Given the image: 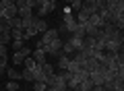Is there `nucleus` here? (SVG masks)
<instances>
[{"mask_svg": "<svg viewBox=\"0 0 124 91\" xmlns=\"http://www.w3.org/2000/svg\"><path fill=\"white\" fill-rule=\"evenodd\" d=\"M62 46H64V39H62V37H56L54 41L46 43V46H44V52H46V56H54V58H56L58 54L62 52Z\"/></svg>", "mask_w": 124, "mask_h": 91, "instance_id": "obj_1", "label": "nucleus"}, {"mask_svg": "<svg viewBox=\"0 0 124 91\" xmlns=\"http://www.w3.org/2000/svg\"><path fill=\"white\" fill-rule=\"evenodd\" d=\"M62 25L66 27V31L68 33H72L75 31V27H77V19H75V13L70 10V6H64V15H62Z\"/></svg>", "mask_w": 124, "mask_h": 91, "instance_id": "obj_2", "label": "nucleus"}, {"mask_svg": "<svg viewBox=\"0 0 124 91\" xmlns=\"http://www.w3.org/2000/svg\"><path fill=\"white\" fill-rule=\"evenodd\" d=\"M54 10H56V4H52V2H48V0H46V2H41V4L37 6V15H35V17H39V19H44L46 15H50V13H54Z\"/></svg>", "mask_w": 124, "mask_h": 91, "instance_id": "obj_3", "label": "nucleus"}, {"mask_svg": "<svg viewBox=\"0 0 124 91\" xmlns=\"http://www.w3.org/2000/svg\"><path fill=\"white\" fill-rule=\"evenodd\" d=\"M33 27L37 29V33H44V31H48L50 27H48V21L46 19H39V17H35V21H33Z\"/></svg>", "mask_w": 124, "mask_h": 91, "instance_id": "obj_4", "label": "nucleus"}, {"mask_svg": "<svg viewBox=\"0 0 124 91\" xmlns=\"http://www.w3.org/2000/svg\"><path fill=\"white\" fill-rule=\"evenodd\" d=\"M56 58H58V68H60V70H66L68 68V62H70V56H66V54L60 52Z\"/></svg>", "mask_w": 124, "mask_h": 91, "instance_id": "obj_5", "label": "nucleus"}, {"mask_svg": "<svg viewBox=\"0 0 124 91\" xmlns=\"http://www.w3.org/2000/svg\"><path fill=\"white\" fill-rule=\"evenodd\" d=\"M31 58H33L37 64H44V62H46V52H44V50H39V48H35L33 52H31Z\"/></svg>", "mask_w": 124, "mask_h": 91, "instance_id": "obj_6", "label": "nucleus"}, {"mask_svg": "<svg viewBox=\"0 0 124 91\" xmlns=\"http://www.w3.org/2000/svg\"><path fill=\"white\" fill-rule=\"evenodd\" d=\"M91 89H93V83H91V79L87 77V79H83V81L77 85L75 91H91ZM70 91H72V89H70Z\"/></svg>", "mask_w": 124, "mask_h": 91, "instance_id": "obj_7", "label": "nucleus"}, {"mask_svg": "<svg viewBox=\"0 0 124 91\" xmlns=\"http://www.w3.org/2000/svg\"><path fill=\"white\" fill-rule=\"evenodd\" d=\"M89 79H91L93 85H103V73H99V70H93V73H89Z\"/></svg>", "mask_w": 124, "mask_h": 91, "instance_id": "obj_8", "label": "nucleus"}, {"mask_svg": "<svg viewBox=\"0 0 124 91\" xmlns=\"http://www.w3.org/2000/svg\"><path fill=\"white\" fill-rule=\"evenodd\" d=\"M87 23H91V25L97 27V29H101V27H103V21H101V17H99V13H93L91 17H89Z\"/></svg>", "mask_w": 124, "mask_h": 91, "instance_id": "obj_9", "label": "nucleus"}, {"mask_svg": "<svg viewBox=\"0 0 124 91\" xmlns=\"http://www.w3.org/2000/svg\"><path fill=\"white\" fill-rule=\"evenodd\" d=\"M89 17H91V15H89V13H85L83 8H81L79 13L75 15V19H77V23H79V25H85V23L89 21Z\"/></svg>", "mask_w": 124, "mask_h": 91, "instance_id": "obj_10", "label": "nucleus"}, {"mask_svg": "<svg viewBox=\"0 0 124 91\" xmlns=\"http://www.w3.org/2000/svg\"><path fill=\"white\" fill-rule=\"evenodd\" d=\"M25 58H27V56H25V54L21 52V50H19V52H15V54H13V64H17V66H21L23 62H25Z\"/></svg>", "mask_w": 124, "mask_h": 91, "instance_id": "obj_11", "label": "nucleus"}, {"mask_svg": "<svg viewBox=\"0 0 124 91\" xmlns=\"http://www.w3.org/2000/svg\"><path fill=\"white\" fill-rule=\"evenodd\" d=\"M10 41H13L10 31H2V33H0V43H2V46H10Z\"/></svg>", "mask_w": 124, "mask_h": 91, "instance_id": "obj_12", "label": "nucleus"}, {"mask_svg": "<svg viewBox=\"0 0 124 91\" xmlns=\"http://www.w3.org/2000/svg\"><path fill=\"white\" fill-rule=\"evenodd\" d=\"M35 35H37V29L33 25L27 27V29H23V37H25V39H31V37H35Z\"/></svg>", "mask_w": 124, "mask_h": 91, "instance_id": "obj_13", "label": "nucleus"}, {"mask_svg": "<svg viewBox=\"0 0 124 91\" xmlns=\"http://www.w3.org/2000/svg\"><path fill=\"white\" fill-rule=\"evenodd\" d=\"M21 79H23V81H27V83H33V81H35V79H33V70H29V68H23Z\"/></svg>", "mask_w": 124, "mask_h": 91, "instance_id": "obj_14", "label": "nucleus"}, {"mask_svg": "<svg viewBox=\"0 0 124 91\" xmlns=\"http://www.w3.org/2000/svg\"><path fill=\"white\" fill-rule=\"evenodd\" d=\"M6 74H8L10 81H19V79H21V73H19L17 68H6Z\"/></svg>", "mask_w": 124, "mask_h": 91, "instance_id": "obj_15", "label": "nucleus"}, {"mask_svg": "<svg viewBox=\"0 0 124 91\" xmlns=\"http://www.w3.org/2000/svg\"><path fill=\"white\" fill-rule=\"evenodd\" d=\"M41 70H44L46 77H52V74H54V66L50 64V62H44V64H41Z\"/></svg>", "mask_w": 124, "mask_h": 91, "instance_id": "obj_16", "label": "nucleus"}, {"mask_svg": "<svg viewBox=\"0 0 124 91\" xmlns=\"http://www.w3.org/2000/svg\"><path fill=\"white\" fill-rule=\"evenodd\" d=\"M10 37H13V39H21V41H25V37H23V29H10Z\"/></svg>", "mask_w": 124, "mask_h": 91, "instance_id": "obj_17", "label": "nucleus"}, {"mask_svg": "<svg viewBox=\"0 0 124 91\" xmlns=\"http://www.w3.org/2000/svg\"><path fill=\"white\" fill-rule=\"evenodd\" d=\"M21 21H23V29H27V27H31V25H33V21H35V15H29V17L21 19Z\"/></svg>", "mask_w": 124, "mask_h": 91, "instance_id": "obj_18", "label": "nucleus"}, {"mask_svg": "<svg viewBox=\"0 0 124 91\" xmlns=\"http://www.w3.org/2000/svg\"><path fill=\"white\" fill-rule=\"evenodd\" d=\"M23 64H25V68L33 70V68H35V66H37V62L33 60V58H31V56H27V58H25V62H23Z\"/></svg>", "mask_w": 124, "mask_h": 91, "instance_id": "obj_19", "label": "nucleus"}, {"mask_svg": "<svg viewBox=\"0 0 124 91\" xmlns=\"http://www.w3.org/2000/svg\"><path fill=\"white\" fill-rule=\"evenodd\" d=\"M68 6H70V10H77V13H79V10L83 8V0H72Z\"/></svg>", "mask_w": 124, "mask_h": 91, "instance_id": "obj_20", "label": "nucleus"}, {"mask_svg": "<svg viewBox=\"0 0 124 91\" xmlns=\"http://www.w3.org/2000/svg\"><path fill=\"white\" fill-rule=\"evenodd\" d=\"M33 89H35V91H46V89H48V85L41 83V81H33Z\"/></svg>", "mask_w": 124, "mask_h": 91, "instance_id": "obj_21", "label": "nucleus"}, {"mask_svg": "<svg viewBox=\"0 0 124 91\" xmlns=\"http://www.w3.org/2000/svg\"><path fill=\"white\" fill-rule=\"evenodd\" d=\"M6 91H19V81H8L6 83Z\"/></svg>", "mask_w": 124, "mask_h": 91, "instance_id": "obj_22", "label": "nucleus"}, {"mask_svg": "<svg viewBox=\"0 0 124 91\" xmlns=\"http://www.w3.org/2000/svg\"><path fill=\"white\" fill-rule=\"evenodd\" d=\"M23 43H25V41H21V39H13V41H10V46H13L15 52H19V50L23 48Z\"/></svg>", "mask_w": 124, "mask_h": 91, "instance_id": "obj_23", "label": "nucleus"}, {"mask_svg": "<svg viewBox=\"0 0 124 91\" xmlns=\"http://www.w3.org/2000/svg\"><path fill=\"white\" fill-rule=\"evenodd\" d=\"M91 91H106V89H103V85H93Z\"/></svg>", "mask_w": 124, "mask_h": 91, "instance_id": "obj_24", "label": "nucleus"}, {"mask_svg": "<svg viewBox=\"0 0 124 91\" xmlns=\"http://www.w3.org/2000/svg\"><path fill=\"white\" fill-rule=\"evenodd\" d=\"M0 56H6V46H2V43H0Z\"/></svg>", "mask_w": 124, "mask_h": 91, "instance_id": "obj_25", "label": "nucleus"}, {"mask_svg": "<svg viewBox=\"0 0 124 91\" xmlns=\"http://www.w3.org/2000/svg\"><path fill=\"white\" fill-rule=\"evenodd\" d=\"M41 2H46V0H35V8H37V6L41 4Z\"/></svg>", "mask_w": 124, "mask_h": 91, "instance_id": "obj_26", "label": "nucleus"}, {"mask_svg": "<svg viewBox=\"0 0 124 91\" xmlns=\"http://www.w3.org/2000/svg\"><path fill=\"white\" fill-rule=\"evenodd\" d=\"M2 31H4V23L0 21V33H2Z\"/></svg>", "mask_w": 124, "mask_h": 91, "instance_id": "obj_27", "label": "nucleus"}, {"mask_svg": "<svg viewBox=\"0 0 124 91\" xmlns=\"http://www.w3.org/2000/svg\"><path fill=\"white\" fill-rule=\"evenodd\" d=\"M112 91H124V87H118V89H112Z\"/></svg>", "mask_w": 124, "mask_h": 91, "instance_id": "obj_28", "label": "nucleus"}, {"mask_svg": "<svg viewBox=\"0 0 124 91\" xmlns=\"http://www.w3.org/2000/svg\"><path fill=\"white\" fill-rule=\"evenodd\" d=\"M48 2H52V4H56V2H58V0H48Z\"/></svg>", "mask_w": 124, "mask_h": 91, "instance_id": "obj_29", "label": "nucleus"}, {"mask_svg": "<svg viewBox=\"0 0 124 91\" xmlns=\"http://www.w3.org/2000/svg\"><path fill=\"white\" fill-rule=\"evenodd\" d=\"M2 70H4V66H2V64H0V74H2Z\"/></svg>", "mask_w": 124, "mask_h": 91, "instance_id": "obj_30", "label": "nucleus"}]
</instances>
